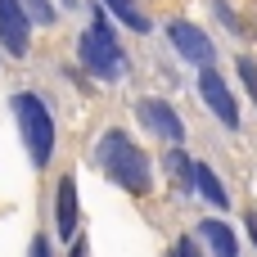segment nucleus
<instances>
[{
    "instance_id": "1",
    "label": "nucleus",
    "mask_w": 257,
    "mask_h": 257,
    "mask_svg": "<svg viewBox=\"0 0 257 257\" xmlns=\"http://www.w3.org/2000/svg\"><path fill=\"white\" fill-rule=\"evenodd\" d=\"M99 163H104V172H108L122 190H131V194H145V190H149V158H145V149L131 145V136L108 131V136L99 140Z\"/></svg>"
},
{
    "instance_id": "2",
    "label": "nucleus",
    "mask_w": 257,
    "mask_h": 257,
    "mask_svg": "<svg viewBox=\"0 0 257 257\" xmlns=\"http://www.w3.org/2000/svg\"><path fill=\"white\" fill-rule=\"evenodd\" d=\"M9 104H14V117H18V131H23V145H27L32 163L45 167L50 154H54V117H50V108L32 90H18Z\"/></svg>"
},
{
    "instance_id": "3",
    "label": "nucleus",
    "mask_w": 257,
    "mask_h": 257,
    "mask_svg": "<svg viewBox=\"0 0 257 257\" xmlns=\"http://www.w3.org/2000/svg\"><path fill=\"white\" fill-rule=\"evenodd\" d=\"M77 54H81V63L95 72V77H104V81H117L126 68V59H122V50H117V41H113V32L104 27V18L95 14V23H90V32H81V45H77Z\"/></svg>"
},
{
    "instance_id": "4",
    "label": "nucleus",
    "mask_w": 257,
    "mask_h": 257,
    "mask_svg": "<svg viewBox=\"0 0 257 257\" xmlns=\"http://www.w3.org/2000/svg\"><path fill=\"white\" fill-rule=\"evenodd\" d=\"M136 117L145 122V131L149 136H163L167 145H176V140H185V126H181V113L167 104V99H140L136 104Z\"/></svg>"
},
{
    "instance_id": "5",
    "label": "nucleus",
    "mask_w": 257,
    "mask_h": 257,
    "mask_svg": "<svg viewBox=\"0 0 257 257\" xmlns=\"http://www.w3.org/2000/svg\"><path fill=\"white\" fill-rule=\"evenodd\" d=\"M27 36H32V18L23 0H0V45L9 54H27Z\"/></svg>"
},
{
    "instance_id": "6",
    "label": "nucleus",
    "mask_w": 257,
    "mask_h": 257,
    "mask_svg": "<svg viewBox=\"0 0 257 257\" xmlns=\"http://www.w3.org/2000/svg\"><path fill=\"white\" fill-rule=\"evenodd\" d=\"M167 36H172V45L181 50V59H190V63H199V68H208V63H212V54H217V50H212V41H208L194 23H181V18H176V23L167 27Z\"/></svg>"
},
{
    "instance_id": "7",
    "label": "nucleus",
    "mask_w": 257,
    "mask_h": 257,
    "mask_svg": "<svg viewBox=\"0 0 257 257\" xmlns=\"http://www.w3.org/2000/svg\"><path fill=\"white\" fill-rule=\"evenodd\" d=\"M199 95H203V104H208L226 126H239V104L230 99V86H226L212 68H203V77H199Z\"/></svg>"
},
{
    "instance_id": "8",
    "label": "nucleus",
    "mask_w": 257,
    "mask_h": 257,
    "mask_svg": "<svg viewBox=\"0 0 257 257\" xmlns=\"http://www.w3.org/2000/svg\"><path fill=\"white\" fill-rule=\"evenodd\" d=\"M199 235L208 239L212 257H239V244H235L230 226H221V221H199Z\"/></svg>"
},
{
    "instance_id": "9",
    "label": "nucleus",
    "mask_w": 257,
    "mask_h": 257,
    "mask_svg": "<svg viewBox=\"0 0 257 257\" xmlns=\"http://www.w3.org/2000/svg\"><path fill=\"white\" fill-rule=\"evenodd\" d=\"M72 230H77V185L72 176H63L59 181V235L72 239Z\"/></svg>"
},
{
    "instance_id": "10",
    "label": "nucleus",
    "mask_w": 257,
    "mask_h": 257,
    "mask_svg": "<svg viewBox=\"0 0 257 257\" xmlns=\"http://www.w3.org/2000/svg\"><path fill=\"white\" fill-rule=\"evenodd\" d=\"M194 185L203 190V199H208V203H217V208H230V199H226V185H221V181H217V176H212L203 163H194Z\"/></svg>"
},
{
    "instance_id": "11",
    "label": "nucleus",
    "mask_w": 257,
    "mask_h": 257,
    "mask_svg": "<svg viewBox=\"0 0 257 257\" xmlns=\"http://www.w3.org/2000/svg\"><path fill=\"white\" fill-rule=\"evenodd\" d=\"M104 5H108V9L131 27V32H149V18H145V9H140L136 0H104Z\"/></svg>"
},
{
    "instance_id": "12",
    "label": "nucleus",
    "mask_w": 257,
    "mask_h": 257,
    "mask_svg": "<svg viewBox=\"0 0 257 257\" xmlns=\"http://www.w3.org/2000/svg\"><path fill=\"white\" fill-rule=\"evenodd\" d=\"M167 172H172V176H176L181 185H190V181H194V163H190L185 154H176V149L167 154Z\"/></svg>"
},
{
    "instance_id": "13",
    "label": "nucleus",
    "mask_w": 257,
    "mask_h": 257,
    "mask_svg": "<svg viewBox=\"0 0 257 257\" xmlns=\"http://www.w3.org/2000/svg\"><path fill=\"white\" fill-rule=\"evenodd\" d=\"M23 9H27V18H36V23H45V27L54 23V9H50L45 0H23Z\"/></svg>"
},
{
    "instance_id": "14",
    "label": "nucleus",
    "mask_w": 257,
    "mask_h": 257,
    "mask_svg": "<svg viewBox=\"0 0 257 257\" xmlns=\"http://www.w3.org/2000/svg\"><path fill=\"white\" fill-rule=\"evenodd\" d=\"M239 77H244V86L253 90V99H257V63L253 59H239Z\"/></svg>"
},
{
    "instance_id": "15",
    "label": "nucleus",
    "mask_w": 257,
    "mask_h": 257,
    "mask_svg": "<svg viewBox=\"0 0 257 257\" xmlns=\"http://www.w3.org/2000/svg\"><path fill=\"white\" fill-rule=\"evenodd\" d=\"M167 257H199V248H194L190 239H176V248H172Z\"/></svg>"
},
{
    "instance_id": "16",
    "label": "nucleus",
    "mask_w": 257,
    "mask_h": 257,
    "mask_svg": "<svg viewBox=\"0 0 257 257\" xmlns=\"http://www.w3.org/2000/svg\"><path fill=\"white\" fill-rule=\"evenodd\" d=\"M32 257H50V244H45V235H36V239H32Z\"/></svg>"
},
{
    "instance_id": "17",
    "label": "nucleus",
    "mask_w": 257,
    "mask_h": 257,
    "mask_svg": "<svg viewBox=\"0 0 257 257\" xmlns=\"http://www.w3.org/2000/svg\"><path fill=\"white\" fill-rule=\"evenodd\" d=\"M248 235H253V244H257V217H248Z\"/></svg>"
},
{
    "instance_id": "18",
    "label": "nucleus",
    "mask_w": 257,
    "mask_h": 257,
    "mask_svg": "<svg viewBox=\"0 0 257 257\" xmlns=\"http://www.w3.org/2000/svg\"><path fill=\"white\" fill-rule=\"evenodd\" d=\"M63 5H77V0H63Z\"/></svg>"
}]
</instances>
